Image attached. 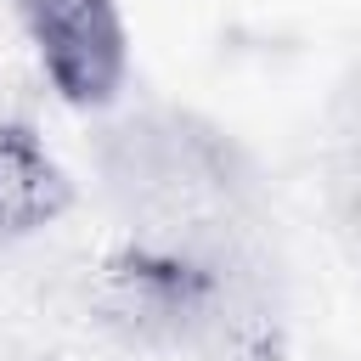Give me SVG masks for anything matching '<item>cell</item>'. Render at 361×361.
Masks as SVG:
<instances>
[{"mask_svg": "<svg viewBox=\"0 0 361 361\" xmlns=\"http://www.w3.org/2000/svg\"><path fill=\"white\" fill-rule=\"evenodd\" d=\"M102 192L130 231L259 237V175L214 118L192 107H135L96 135Z\"/></svg>", "mask_w": 361, "mask_h": 361, "instance_id": "1", "label": "cell"}, {"mask_svg": "<svg viewBox=\"0 0 361 361\" xmlns=\"http://www.w3.org/2000/svg\"><path fill=\"white\" fill-rule=\"evenodd\" d=\"M45 90L73 113H113L130 90V23L118 0H11Z\"/></svg>", "mask_w": 361, "mask_h": 361, "instance_id": "2", "label": "cell"}, {"mask_svg": "<svg viewBox=\"0 0 361 361\" xmlns=\"http://www.w3.org/2000/svg\"><path fill=\"white\" fill-rule=\"evenodd\" d=\"M79 203V186L68 164L51 152V141L17 118L0 113V248H17L56 220H68Z\"/></svg>", "mask_w": 361, "mask_h": 361, "instance_id": "3", "label": "cell"}]
</instances>
